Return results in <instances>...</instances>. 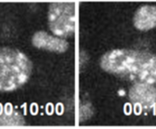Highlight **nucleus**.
I'll return each mask as SVG.
<instances>
[{"label":"nucleus","mask_w":156,"mask_h":129,"mask_svg":"<svg viewBox=\"0 0 156 129\" xmlns=\"http://www.w3.org/2000/svg\"><path fill=\"white\" fill-rule=\"evenodd\" d=\"M104 71L115 76L156 86V54L137 49H114L99 59Z\"/></svg>","instance_id":"nucleus-1"},{"label":"nucleus","mask_w":156,"mask_h":129,"mask_svg":"<svg viewBox=\"0 0 156 129\" xmlns=\"http://www.w3.org/2000/svg\"><path fill=\"white\" fill-rule=\"evenodd\" d=\"M33 72V62L23 51L0 47V93H11L23 87Z\"/></svg>","instance_id":"nucleus-2"},{"label":"nucleus","mask_w":156,"mask_h":129,"mask_svg":"<svg viewBox=\"0 0 156 129\" xmlns=\"http://www.w3.org/2000/svg\"><path fill=\"white\" fill-rule=\"evenodd\" d=\"M50 31L62 39L72 37L75 33L76 10L73 2H52L48 9Z\"/></svg>","instance_id":"nucleus-3"},{"label":"nucleus","mask_w":156,"mask_h":129,"mask_svg":"<svg viewBox=\"0 0 156 129\" xmlns=\"http://www.w3.org/2000/svg\"><path fill=\"white\" fill-rule=\"evenodd\" d=\"M130 101L136 107L149 110L156 104V87L153 84L135 83L129 92Z\"/></svg>","instance_id":"nucleus-4"},{"label":"nucleus","mask_w":156,"mask_h":129,"mask_svg":"<svg viewBox=\"0 0 156 129\" xmlns=\"http://www.w3.org/2000/svg\"><path fill=\"white\" fill-rule=\"evenodd\" d=\"M32 44L37 49L52 53L62 54L69 49V43L66 40L54 35H50L45 31H38L33 35Z\"/></svg>","instance_id":"nucleus-5"},{"label":"nucleus","mask_w":156,"mask_h":129,"mask_svg":"<svg viewBox=\"0 0 156 129\" xmlns=\"http://www.w3.org/2000/svg\"><path fill=\"white\" fill-rule=\"evenodd\" d=\"M133 24L137 30L147 32L156 28V7L145 4L137 8L133 17Z\"/></svg>","instance_id":"nucleus-6"},{"label":"nucleus","mask_w":156,"mask_h":129,"mask_svg":"<svg viewBox=\"0 0 156 129\" xmlns=\"http://www.w3.org/2000/svg\"><path fill=\"white\" fill-rule=\"evenodd\" d=\"M26 120L23 116L14 110L10 105L3 108L0 111V126H23Z\"/></svg>","instance_id":"nucleus-7"}]
</instances>
